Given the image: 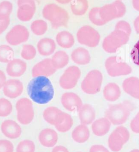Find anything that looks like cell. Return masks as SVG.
Here are the masks:
<instances>
[{"label": "cell", "mask_w": 139, "mask_h": 152, "mask_svg": "<svg viewBox=\"0 0 139 152\" xmlns=\"http://www.w3.org/2000/svg\"><path fill=\"white\" fill-rule=\"evenodd\" d=\"M130 127L133 132L136 134H139V111L131 121Z\"/></svg>", "instance_id": "cell-42"}, {"label": "cell", "mask_w": 139, "mask_h": 152, "mask_svg": "<svg viewBox=\"0 0 139 152\" xmlns=\"http://www.w3.org/2000/svg\"><path fill=\"white\" fill-rule=\"evenodd\" d=\"M103 96L105 99L109 102L116 101L120 97L121 91L120 88L115 83H109L103 89Z\"/></svg>", "instance_id": "cell-27"}, {"label": "cell", "mask_w": 139, "mask_h": 152, "mask_svg": "<svg viewBox=\"0 0 139 152\" xmlns=\"http://www.w3.org/2000/svg\"><path fill=\"white\" fill-rule=\"evenodd\" d=\"M27 94L33 101L39 104H46L52 101L54 89L50 79L45 76L33 77L27 88Z\"/></svg>", "instance_id": "cell-1"}, {"label": "cell", "mask_w": 139, "mask_h": 152, "mask_svg": "<svg viewBox=\"0 0 139 152\" xmlns=\"http://www.w3.org/2000/svg\"><path fill=\"white\" fill-rule=\"evenodd\" d=\"M73 124V121L71 116L70 114L65 113L63 121L55 127L56 129L60 133H66L71 129L72 127Z\"/></svg>", "instance_id": "cell-35"}, {"label": "cell", "mask_w": 139, "mask_h": 152, "mask_svg": "<svg viewBox=\"0 0 139 152\" xmlns=\"http://www.w3.org/2000/svg\"><path fill=\"white\" fill-rule=\"evenodd\" d=\"M132 5L134 10L139 12V0H132Z\"/></svg>", "instance_id": "cell-48"}, {"label": "cell", "mask_w": 139, "mask_h": 152, "mask_svg": "<svg viewBox=\"0 0 139 152\" xmlns=\"http://www.w3.org/2000/svg\"><path fill=\"white\" fill-rule=\"evenodd\" d=\"M58 3H60L61 4H67L68 3L71 2L72 0H55Z\"/></svg>", "instance_id": "cell-49"}, {"label": "cell", "mask_w": 139, "mask_h": 152, "mask_svg": "<svg viewBox=\"0 0 139 152\" xmlns=\"http://www.w3.org/2000/svg\"><path fill=\"white\" fill-rule=\"evenodd\" d=\"M23 91V85L20 80L9 79L3 88L4 95L8 98L15 99L21 96Z\"/></svg>", "instance_id": "cell-15"}, {"label": "cell", "mask_w": 139, "mask_h": 152, "mask_svg": "<svg viewBox=\"0 0 139 152\" xmlns=\"http://www.w3.org/2000/svg\"><path fill=\"white\" fill-rule=\"evenodd\" d=\"M42 15L45 19L50 22L52 27L55 29L68 25L69 13L67 10L55 3L45 5L42 10Z\"/></svg>", "instance_id": "cell-2"}, {"label": "cell", "mask_w": 139, "mask_h": 152, "mask_svg": "<svg viewBox=\"0 0 139 152\" xmlns=\"http://www.w3.org/2000/svg\"><path fill=\"white\" fill-rule=\"evenodd\" d=\"M71 10L75 15L80 16L84 15L89 8L88 0H73L71 2Z\"/></svg>", "instance_id": "cell-30"}, {"label": "cell", "mask_w": 139, "mask_h": 152, "mask_svg": "<svg viewBox=\"0 0 139 152\" xmlns=\"http://www.w3.org/2000/svg\"><path fill=\"white\" fill-rule=\"evenodd\" d=\"M29 35V29L25 26L16 25L7 33L6 40L11 46H18L28 41Z\"/></svg>", "instance_id": "cell-12"}, {"label": "cell", "mask_w": 139, "mask_h": 152, "mask_svg": "<svg viewBox=\"0 0 139 152\" xmlns=\"http://www.w3.org/2000/svg\"><path fill=\"white\" fill-rule=\"evenodd\" d=\"M56 41L60 48L69 49L75 44V39L71 33L67 31L59 32L56 37Z\"/></svg>", "instance_id": "cell-26"}, {"label": "cell", "mask_w": 139, "mask_h": 152, "mask_svg": "<svg viewBox=\"0 0 139 152\" xmlns=\"http://www.w3.org/2000/svg\"><path fill=\"white\" fill-rule=\"evenodd\" d=\"M6 82L7 77L6 74L3 71L0 70V89L3 88Z\"/></svg>", "instance_id": "cell-45"}, {"label": "cell", "mask_w": 139, "mask_h": 152, "mask_svg": "<svg viewBox=\"0 0 139 152\" xmlns=\"http://www.w3.org/2000/svg\"><path fill=\"white\" fill-rule=\"evenodd\" d=\"M130 133L126 127L119 126L111 133L108 144L109 149L114 152H120L129 140Z\"/></svg>", "instance_id": "cell-9"}, {"label": "cell", "mask_w": 139, "mask_h": 152, "mask_svg": "<svg viewBox=\"0 0 139 152\" xmlns=\"http://www.w3.org/2000/svg\"><path fill=\"white\" fill-rule=\"evenodd\" d=\"M81 76V71L75 65L70 66L64 71L59 80L61 88L65 90L72 89L77 86Z\"/></svg>", "instance_id": "cell-11"}, {"label": "cell", "mask_w": 139, "mask_h": 152, "mask_svg": "<svg viewBox=\"0 0 139 152\" xmlns=\"http://www.w3.org/2000/svg\"><path fill=\"white\" fill-rule=\"evenodd\" d=\"M18 7L17 17L20 21L28 22L33 19L37 8L35 1L20 4Z\"/></svg>", "instance_id": "cell-17"}, {"label": "cell", "mask_w": 139, "mask_h": 152, "mask_svg": "<svg viewBox=\"0 0 139 152\" xmlns=\"http://www.w3.org/2000/svg\"><path fill=\"white\" fill-rule=\"evenodd\" d=\"M13 10V5L8 1H3L0 2V20H7L10 19V16Z\"/></svg>", "instance_id": "cell-33"}, {"label": "cell", "mask_w": 139, "mask_h": 152, "mask_svg": "<svg viewBox=\"0 0 139 152\" xmlns=\"http://www.w3.org/2000/svg\"><path fill=\"white\" fill-rule=\"evenodd\" d=\"M111 123L107 117L98 118L92 124V131L97 136L105 135L109 132Z\"/></svg>", "instance_id": "cell-24"}, {"label": "cell", "mask_w": 139, "mask_h": 152, "mask_svg": "<svg viewBox=\"0 0 139 152\" xmlns=\"http://www.w3.org/2000/svg\"><path fill=\"white\" fill-rule=\"evenodd\" d=\"M27 64L24 60L15 58L7 63L6 72L12 77H20L23 75L27 70Z\"/></svg>", "instance_id": "cell-18"}, {"label": "cell", "mask_w": 139, "mask_h": 152, "mask_svg": "<svg viewBox=\"0 0 139 152\" xmlns=\"http://www.w3.org/2000/svg\"><path fill=\"white\" fill-rule=\"evenodd\" d=\"M105 67L108 74L112 77L126 76L132 72V67L116 56L108 58L105 61Z\"/></svg>", "instance_id": "cell-10"}, {"label": "cell", "mask_w": 139, "mask_h": 152, "mask_svg": "<svg viewBox=\"0 0 139 152\" xmlns=\"http://www.w3.org/2000/svg\"><path fill=\"white\" fill-rule=\"evenodd\" d=\"M115 29L120 30L126 33L127 34L130 35L132 34V28L129 23L126 21H119L117 22L115 27Z\"/></svg>", "instance_id": "cell-39"}, {"label": "cell", "mask_w": 139, "mask_h": 152, "mask_svg": "<svg viewBox=\"0 0 139 152\" xmlns=\"http://www.w3.org/2000/svg\"></svg>", "instance_id": "cell-52"}, {"label": "cell", "mask_w": 139, "mask_h": 152, "mask_svg": "<svg viewBox=\"0 0 139 152\" xmlns=\"http://www.w3.org/2000/svg\"><path fill=\"white\" fill-rule=\"evenodd\" d=\"M57 70L54 67L51 59L45 58L36 64L32 69V75L33 77L38 76L50 77L53 75Z\"/></svg>", "instance_id": "cell-13"}, {"label": "cell", "mask_w": 139, "mask_h": 152, "mask_svg": "<svg viewBox=\"0 0 139 152\" xmlns=\"http://www.w3.org/2000/svg\"><path fill=\"white\" fill-rule=\"evenodd\" d=\"M52 152H69V150L63 146H57L54 147Z\"/></svg>", "instance_id": "cell-46"}, {"label": "cell", "mask_w": 139, "mask_h": 152, "mask_svg": "<svg viewBox=\"0 0 139 152\" xmlns=\"http://www.w3.org/2000/svg\"><path fill=\"white\" fill-rule=\"evenodd\" d=\"M129 35L120 30L114 29L104 38L102 42V48L108 53H114L119 48L127 44L129 40Z\"/></svg>", "instance_id": "cell-4"}, {"label": "cell", "mask_w": 139, "mask_h": 152, "mask_svg": "<svg viewBox=\"0 0 139 152\" xmlns=\"http://www.w3.org/2000/svg\"><path fill=\"white\" fill-rule=\"evenodd\" d=\"M10 20H0V35H1L3 32H5L7 29L10 26Z\"/></svg>", "instance_id": "cell-44"}, {"label": "cell", "mask_w": 139, "mask_h": 152, "mask_svg": "<svg viewBox=\"0 0 139 152\" xmlns=\"http://www.w3.org/2000/svg\"><path fill=\"white\" fill-rule=\"evenodd\" d=\"M134 27L136 33L139 34V16L136 17L134 21Z\"/></svg>", "instance_id": "cell-47"}, {"label": "cell", "mask_w": 139, "mask_h": 152, "mask_svg": "<svg viewBox=\"0 0 139 152\" xmlns=\"http://www.w3.org/2000/svg\"><path fill=\"white\" fill-rule=\"evenodd\" d=\"M130 56L133 63L139 66V40L134 46Z\"/></svg>", "instance_id": "cell-41"}, {"label": "cell", "mask_w": 139, "mask_h": 152, "mask_svg": "<svg viewBox=\"0 0 139 152\" xmlns=\"http://www.w3.org/2000/svg\"><path fill=\"white\" fill-rule=\"evenodd\" d=\"M37 52V49L33 45L25 44L22 46L21 56L24 60H31L35 57Z\"/></svg>", "instance_id": "cell-34"}, {"label": "cell", "mask_w": 139, "mask_h": 152, "mask_svg": "<svg viewBox=\"0 0 139 152\" xmlns=\"http://www.w3.org/2000/svg\"><path fill=\"white\" fill-rule=\"evenodd\" d=\"M89 152H110L109 150L103 145H95L91 147Z\"/></svg>", "instance_id": "cell-43"}, {"label": "cell", "mask_w": 139, "mask_h": 152, "mask_svg": "<svg viewBox=\"0 0 139 152\" xmlns=\"http://www.w3.org/2000/svg\"><path fill=\"white\" fill-rule=\"evenodd\" d=\"M64 115L65 113L56 107H48L43 112V117L45 121L55 127L63 121Z\"/></svg>", "instance_id": "cell-19"}, {"label": "cell", "mask_w": 139, "mask_h": 152, "mask_svg": "<svg viewBox=\"0 0 139 152\" xmlns=\"http://www.w3.org/2000/svg\"><path fill=\"white\" fill-rule=\"evenodd\" d=\"M126 11V5L120 0H116L111 3L99 7V14L106 23L114 19L122 18Z\"/></svg>", "instance_id": "cell-5"}, {"label": "cell", "mask_w": 139, "mask_h": 152, "mask_svg": "<svg viewBox=\"0 0 139 152\" xmlns=\"http://www.w3.org/2000/svg\"><path fill=\"white\" fill-rule=\"evenodd\" d=\"M35 145L34 142L30 140H24L17 146L16 152H35Z\"/></svg>", "instance_id": "cell-38"}, {"label": "cell", "mask_w": 139, "mask_h": 152, "mask_svg": "<svg viewBox=\"0 0 139 152\" xmlns=\"http://www.w3.org/2000/svg\"><path fill=\"white\" fill-rule=\"evenodd\" d=\"M130 152H139V149H133L132 151H131Z\"/></svg>", "instance_id": "cell-50"}, {"label": "cell", "mask_w": 139, "mask_h": 152, "mask_svg": "<svg viewBox=\"0 0 139 152\" xmlns=\"http://www.w3.org/2000/svg\"><path fill=\"white\" fill-rule=\"evenodd\" d=\"M14 51L13 48L8 45H0V62L2 63H8L13 60Z\"/></svg>", "instance_id": "cell-32"}, {"label": "cell", "mask_w": 139, "mask_h": 152, "mask_svg": "<svg viewBox=\"0 0 139 152\" xmlns=\"http://www.w3.org/2000/svg\"><path fill=\"white\" fill-rule=\"evenodd\" d=\"M120 1H122V0H120Z\"/></svg>", "instance_id": "cell-51"}, {"label": "cell", "mask_w": 139, "mask_h": 152, "mask_svg": "<svg viewBox=\"0 0 139 152\" xmlns=\"http://www.w3.org/2000/svg\"><path fill=\"white\" fill-rule=\"evenodd\" d=\"M13 111V105L6 98H0V117L9 116Z\"/></svg>", "instance_id": "cell-37"}, {"label": "cell", "mask_w": 139, "mask_h": 152, "mask_svg": "<svg viewBox=\"0 0 139 152\" xmlns=\"http://www.w3.org/2000/svg\"><path fill=\"white\" fill-rule=\"evenodd\" d=\"M103 82V75L98 70L89 72L81 83L83 91L88 95H95L100 91Z\"/></svg>", "instance_id": "cell-6"}, {"label": "cell", "mask_w": 139, "mask_h": 152, "mask_svg": "<svg viewBox=\"0 0 139 152\" xmlns=\"http://www.w3.org/2000/svg\"><path fill=\"white\" fill-rule=\"evenodd\" d=\"M61 103L64 108L68 111H78L82 107V100L76 93L65 92L61 97Z\"/></svg>", "instance_id": "cell-14"}, {"label": "cell", "mask_w": 139, "mask_h": 152, "mask_svg": "<svg viewBox=\"0 0 139 152\" xmlns=\"http://www.w3.org/2000/svg\"><path fill=\"white\" fill-rule=\"evenodd\" d=\"M71 135L75 142L83 143L88 140L90 133L87 126L80 124L73 129Z\"/></svg>", "instance_id": "cell-28"}, {"label": "cell", "mask_w": 139, "mask_h": 152, "mask_svg": "<svg viewBox=\"0 0 139 152\" xmlns=\"http://www.w3.org/2000/svg\"><path fill=\"white\" fill-rule=\"evenodd\" d=\"M89 19L93 24L97 26H102L106 24L99 14V7H94L90 10L89 13Z\"/></svg>", "instance_id": "cell-36"}, {"label": "cell", "mask_w": 139, "mask_h": 152, "mask_svg": "<svg viewBox=\"0 0 139 152\" xmlns=\"http://www.w3.org/2000/svg\"><path fill=\"white\" fill-rule=\"evenodd\" d=\"M135 109L132 102L124 101L116 104L110 105L105 112V117L115 126H121L126 122L132 111Z\"/></svg>", "instance_id": "cell-3"}, {"label": "cell", "mask_w": 139, "mask_h": 152, "mask_svg": "<svg viewBox=\"0 0 139 152\" xmlns=\"http://www.w3.org/2000/svg\"><path fill=\"white\" fill-rule=\"evenodd\" d=\"M14 145L7 140H0V152H14Z\"/></svg>", "instance_id": "cell-40"}, {"label": "cell", "mask_w": 139, "mask_h": 152, "mask_svg": "<svg viewBox=\"0 0 139 152\" xmlns=\"http://www.w3.org/2000/svg\"><path fill=\"white\" fill-rule=\"evenodd\" d=\"M1 129L4 136L10 139H16L21 136L22 129L19 124L14 121L7 120L1 124Z\"/></svg>", "instance_id": "cell-16"}, {"label": "cell", "mask_w": 139, "mask_h": 152, "mask_svg": "<svg viewBox=\"0 0 139 152\" xmlns=\"http://www.w3.org/2000/svg\"><path fill=\"white\" fill-rule=\"evenodd\" d=\"M37 51L42 56L48 57L54 53L56 50V43L50 38H42L37 43Z\"/></svg>", "instance_id": "cell-21"}, {"label": "cell", "mask_w": 139, "mask_h": 152, "mask_svg": "<svg viewBox=\"0 0 139 152\" xmlns=\"http://www.w3.org/2000/svg\"><path fill=\"white\" fill-rule=\"evenodd\" d=\"M69 55L64 51H58L55 52L51 58L54 67L56 70H60L67 66L69 63Z\"/></svg>", "instance_id": "cell-29"}, {"label": "cell", "mask_w": 139, "mask_h": 152, "mask_svg": "<svg viewBox=\"0 0 139 152\" xmlns=\"http://www.w3.org/2000/svg\"><path fill=\"white\" fill-rule=\"evenodd\" d=\"M122 88L124 91L133 98L139 99V78L130 77L123 81Z\"/></svg>", "instance_id": "cell-23"}, {"label": "cell", "mask_w": 139, "mask_h": 152, "mask_svg": "<svg viewBox=\"0 0 139 152\" xmlns=\"http://www.w3.org/2000/svg\"><path fill=\"white\" fill-rule=\"evenodd\" d=\"M71 58L75 63L79 65H86L88 64L91 59L88 50L81 47L76 48L72 52Z\"/></svg>", "instance_id": "cell-25"}, {"label": "cell", "mask_w": 139, "mask_h": 152, "mask_svg": "<svg viewBox=\"0 0 139 152\" xmlns=\"http://www.w3.org/2000/svg\"><path fill=\"white\" fill-rule=\"evenodd\" d=\"M31 29L32 33L35 35L41 36L44 35L48 31V23L44 20H36L32 22L31 25Z\"/></svg>", "instance_id": "cell-31"}, {"label": "cell", "mask_w": 139, "mask_h": 152, "mask_svg": "<svg viewBox=\"0 0 139 152\" xmlns=\"http://www.w3.org/2000/svg\"><path fill=\"white\" fill-rule=\"evenodd\" d=\"M76 37L80 44L91 48L97 46L101 39L98 31L89 25L81 27L77 32Z\"/></svg>", "instance_id": "cell-8"}, {"label": "cell", "mask_w": 139, "mask_h": 152, "mask_svg": "<svg viewBox=\"0 0 139 152\" xmlns=\"http://www.w3.org/2000/svg\"><path fill=\"white\" fill-rule=\"evenodd\" d=\"M38 139L41 145L48 147H53L57 144L58 135L55 130L51 128H45L41 130Z\"/></svg>", "instance_id": "cell-20"}, {"label": "cell", "mask_w": 139, "mask_h": 152, "mask_svg": "<svg viewBox=\"0 0 139 152\" xmlns=\"http://www.w3.org/2000/svg\"><path fill=\"white\" fill-rule=\"evenodd\" d=\"M17 120L23 125H28L34 117V110L32 101L27 98H21L16 102Z\"/></svg>", "instance_id": "cell-7"}, {"label": "cell", "mask_w": 139, "mask_h": 152, "mask_svg": "<svg viewBox=\"0 0 139 152\" xmlns=\"http://www.w3.org/2000/svg\"><path fill=\"white\" fill-rule=\"evenodd\" d=\"M78 113L80 122L82 124L88 126L92 124L95 120L96 111L91 105H83Z\"/></svg>", "instance_id": "cell-22"}]
</instances>
